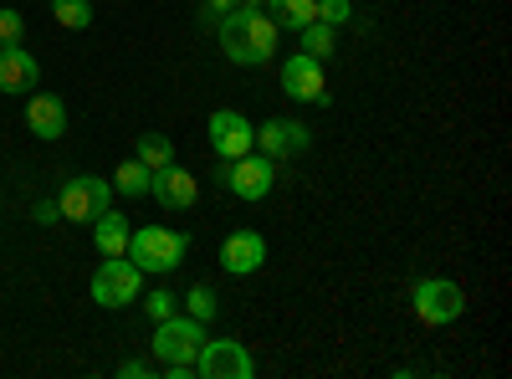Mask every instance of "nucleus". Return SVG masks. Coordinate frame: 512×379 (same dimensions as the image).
<instances>
[{"mask_svg": "<svg viewBox=\"0 0 512 379\" xmlns=\"http://www.w3.org/2000/svg\"><path fill=\"white\" fill-rule=\"evenodd\" d=\"M216 36H221V52L236 67H262L277 52V21L262 6H236L231 16H221Z\"/></svg>", "mask_w": 512, "mask_h": 379, "instance_id": "obj_1", "label": "nucleus"}, {"mask_svg": "<svg viewBox=\"0 0 512 379\" xmlns=\"http://www.w3.org/2000/svg\"><path fill=\"white\" fill-rule=\"evenodd\" d=\"M123 257H134L139 272H175L190 257V236L185 231H169V226H139L134 236H128Z\"/></svg>", "mask_w": 512, "mask_h": 379, "instance_id": "obj_2", "label": "nucleus"}, {"mask_svg": "<svg viewBox=\"0 0 512 379\" xmlns=\"http://www.w3.org/2000/svg\"><path fill=\"white\" fill-rule=\"evenodd\" d=\"M410 308H415V318L425 328H446V323H456L466 313V292L451 277H420L410 287Z\"/></svg>", "mask_w": 512, "mask_h": 379, "instance_id": "obj_3", "label": "nucleus"}, {"mask_svg": "<svg viewBox=\"0 0 512 379\" xmlns=\"http://www.w3.org/2000/svg\"><path fill=\"white\" fill-rule=\"evenodd\" d=\"M216 180H221L236 200H267L272 185H277V159H267V154H236V159H221Z\"/></svg>", "mask_w": 512, "mask_h": 379, "instance_id": "obj_4", "label": "nucleus"}, {"mask_svg": "<svg viewBox=\"0 0 512 379\" xmlns=\"http://www.w3.org/2000/svg\"><path fill=\"white\" fill-rule=\"evenodd\" d=\"M139 292H144V272L134 257H103V267L93 272V303L98 308L139 303Z\"/></svg>", "mask_w": 512, "mask_h": 379, "instance_id": "obj_5", "label": "nucleus"}, {"mask_svg": "<svg viewBox=\"0 0 512 379\" xmlns=\"http://www.w3.org/2000/svg\"><path fill=\"white\" fill-rule=\"evenodd\" d=\"M57 205H62V221H88V226H93L103 210L113 205V185L98 180V175H72V180L62 185Z\"/></svg>", "mask_w": 512, "mask_h": 379, "instance_id": "obj_6", "label": "nucleus"}, {"mask_svg": "<svg viewBox=\"0 0 512 379\" xmlns=\"http://www.w3.org/2000/svg\"><path fill=\"white\" fill-rule=\"evenodd\" d=\"M205 344V323L190 318V313H169L164 323H154V354L164 364H180V359H195Z\"/></svg>", "mask_w": 512, "mask_h": 379, "instance_id": "obj_7", "label": "nucleus"}, {"mask_svg": "<svg viewBox=\"0 0 512 379\" xmlns=\"http://www.w3.org/2000/svg\"><path fill=\"white\" fill-rule=\"evenodd\" d=\"M195 374L200 379H251L256 374V359L236 339H205L200 354H195Z\"/></svg>", "mask_w": 512, "mask_h": 379, "instance_id": "obj_8", "label": "nucleus"}, {"mask_svg": "<svg viewBox=\"0 0 512 379\" xmlns=\"http://www.w3.org/2000/svg\"><path fill=\"white\" fill-rule=\"evenodd\" d=\"M205 139H210V149H216L221 159H236V154L256 149V123L246 113H236V108H216L210 123H205Z\"/></svg>", "mask_w": 512, "mask_h": 379, "instance_id": "obj_9", "label": "nucleus"}, {"mask_svg": "<svg viewBox=\"0 0 512 379\" xmlns=\"http://www.w3.org/2000/svg\"><path fill=\"white\" fill-rule=\"evenodd\" d=\"M282 93L292 98V103H328V77H323V62L318 57H308V52H297V57H287L282 62Z\"/></svg>", "mask_w": 512, "mask_h": 379, "instance_id": "obj_10", "label": "nucleus"}, {"mask_svg": "<svg viewBox=\"0 0 512 379\" xmlns=\"http://www.w3.org/2000/svg\"><path fill=\"white\" fill-rule=\"evenodd\" d=\"M256 149H262L267 159H297V154H308L313 149V129L308 123H297V118H267L262 129H256Z\"/></svg>", "mask_w": 512, "mask_h": 379, "instance_id": "obj_11", "label": "nucleus"}, {"mask_svg": "<svg viewBox=\"0 0 512 379\" xmlns=\"http://www.w3.org/2000/svg\"><path fill=\"white\" fill-rule=\"evenodd\" d=\"M267 262V236L262 231H231L221 241V267L231 277H251V272H262Z\"/></svg>", "mask_w": 512, "mask_h": 379, "instance_id": "obj_12", "label": "nucleus"}, {"mask_svg": "<svg viewBox=\"0 0 512 379\" xmlns=\"http://www.w3.org/2000/svg\"><path fill=\"white\" fill-rule=\"evenodd\" d=\"M36 77H41V62L21 47V41H6V47H0V93L26 98L36 88Z\"/></svg>", "mask_w": 512, "mask_h": 379, "instance_id": "obj_13", "label": "nucleus"}, {"mask_svg": "<svg viewBox=\"0 0 512 379\" xmlns=\"http://www.w3.org/2000/svg\"><path fill=\"white\" fill-rule=\"evenodd\" d=\"M149 195L164 210H190L200 200V180L190 170H180V164H164V170H154V180H149Z\"/></svg>", "mask_w": 512, "mask_h": 379, "instance_id": "obj_14", "label": "nucleus"}, {"mask_svg": "<svg viewBox=\"0 0 512 379\" xmlns=\"http://www.w3.org/2000/svg\"><path fill=\"white\" fill-rule=\"evenodd\" d=\"M26 129L36 139H62L67 134V103L52 93H31L26 98Z\"/></svg>", "mask_w": 512, "mask_h": 379, "instance_id": "obj_15", "label": "nucleus"}, {"mask_svg": "<svg viewBox=\"0 0 512 379\" xmlns=\"http://www.w3.org/2000/svg\"><path fill=\"white\" fill-rule=\"evenodd\" d=\"M128 236H134V226H128V216H118L113 205L93 221V241H98L103 257H123V251H128Z\"/></svg>", "mask_w": 512, "mask_h": 379, "instance_id": "obj_16", "label": "nucleus"}, {"mask_svg": "<svg viewBox=\"0 0 512 379\" xmlns=\"http://www.w3.org/2000/svg\"><path fill=\"white\" fill-rule=\"evenodd\" d=\"M262 11L277 21V31H303L318 21V0H262Z\"/></svg>", "mask_w": 512, "mask_h": 379, "instance_id": "obj_17", "label": "nucleus"}, {"mask_svg": "<svg viewBox=\"0 0 512 379\" xmlns=\"http://www.w3.org/2000/svg\"><path fill=\"white\" fill-rule=\"evenodd\" d=\"M149 180H154V170H144L139 159H123L118 170H113V190L128 195V200H144L149 195Z\"/></svg>", "mask_w": 512, "mask_h": 379, "instance_id": "obj_18", "label": "nucleus"}, {"mask_svg": "<svg viewBox=\"0 0 512 379\" xmlns=\"http://www.w3.org/2000/svg\"><path fill=\"white\" fill-rule=\"evenodd\" d=\"M134 159L144 164V170H164V164H175V139H164V134H139Z\"/></svg>", "mask_w": 512, "mask_h": 379, "instance_id": "obj_19", "label": "nucleus"}, {"mask_svg": "<svg viewBox=\"0 0 512 379\" xmlns=\"http://www.w3.org/2000/svg\"><path fill=\"white\" fill-rule=\"evenodd\" d=\"M297 36H303V52L308 57H333V47H338V26H323V21H308L303 31H297Z\"/></svg>", "mask_w": 512, "mask_h": 379, "instance_id": "obj_20", "label": "nucleus"}, {"mask_svg": "<svg viewBox=\"0 0 512 379\" xmlns=\"http://www.w3.org/2000/svg\"><path fill=\"white\" fill-rule=\"evenodd\" d=\"M52 16L67 31H88L93 26V6H88V0H52Z\"/></svg>", "mask_w": 512, "mask_h": 379, "instance_id": "obj_21", "label": "nucleus"}, {"mask_svg": "<svg viewBox=\"0 0 512 379\" xmlns=\"http://www.w3.org/2000/svg\"><path fill=\"white\" fill-rule=\"evenodd\" d=\"M185 313H190V318H200V323H210V318L221 313V303H216V292H210L205 282H195V287L185 292Z\"/></svg>", "mask_w": 512, "mask_h": 379, "instance_id": "obj_22", "label": "nucleus"}, {"mask_svg": "<svg viewBox=\"0 0 512 379\" xmlns=\"http://www.w3.org/2000/svg\"><path fill=\"white\" fill-rule=\"evenodd\" d=\"M236 6H241V0H200V11H195V26L216 31V26H221V16H231Z\"/></svg>", "mask_w": 512, "mask_h": 379, "instance_id": "obj_23", "label": "nucleus"}, {"mask_svg": "<svg viewBox=\"0 0 512 379\" xmlns=\"http://www.w3.org/2000/svg\"><path fill=\"white\" fill-rule=\"evenodd\" d=\"M318 21L323 26H349L354 21V0H318Z\"/></svg>", "mask_w": 512, "mask_h": 379, "instance_id": "obj_24", "label": "nucleus"}, {"mask_svg": "<svg viewBox=\"0 0 512 379\" xmlns=\"http://www.w3.org/2000/svg\"><path fill=\"white\" fill-rule=\"evenodd\" d=\"M144 313H149V323H164L169 313H175V292H164V287H154L149 298H144Z\"/></svg>", "mask_w": 512, "mask_h": 379, "instance_id": "obj_25", "label": "nucleus"}, {"mask_svg": "<svg viewBox=\"0 0 512 379\" xmlns=\"http://www.w3.org/2000/svg\"><path fill=\"white\" fill-rule=\"evenodd\" d=\"M21 36H26V16L6 6L0 11V47H6V41H21Z\"/></svg>", "mask_w": 512, "mask_h": 379, "instance_id": "obj_26", "label": "nucleus"}, {"mask_svg": "<svg viewBox=\"0 0 512 379\" xmlns=\"http://www.w3.org/2000/svg\"><path fill=\"white\" fill-rule=\"evenodd\" d=\"M62 221V205L57 200H36V226H57Z\"/></svg>", "mask_w": 512, "mask_h": 379, "instance_id": "obj_27", "label": "nucleus"}, {"mask_svg": "<svg viewBox=\"0 0 512 379\" xmlns=\"http://www.w3.org/2000/svg\"><path fill=\"white\" fill-rule=\"evenodd\" d=\"M118 374H123V379H149V374H154V364H144V359H123V364H118Z\"/></svg>", "mask_w": 512, "mask_h": 379, "instance_id": "obj_28", "label": "nucleus"}, {"mask_svg": "<svg viewBox=\"0 0 512 379\" xmlns=\"http://www.w3.org/2000/svg\"><path fill=\"white\" fill-rule=\"evenodd\" d=\"M241 6H262V0H241Z\"/></svg>", "mask_w": 512, "mask_h": 379, "instance_id": "obj_29", "label": "nucleus"}]
</instances>
